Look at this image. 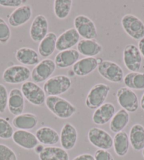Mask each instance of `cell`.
Masks as SVG:
<instances>
[{
    "label": "cell",
    "mask_w": 144,
    "mask_h": 160,
    "mask_svg": "<svg viewBox=\"0 0 144 160\" xmlns=\"http://www.w3.org/2000/svg\"><path fill=\"white\" fill-rule=\"evenodd\" d=\"M45 104L52 114L62 119L71 118L76 112V107L74 104L59 96H48Z\"/></svg>",
    "instance_id": "cell-1"
},
{
    "label": "cell",
    "mask_w": 144,
    "mask_h": 160,
    "mask_svg": "<svg viewBox=\"0 0 144 160\" xmlns=\"http://www.w3.org/2000/svg\"><path fill=\"white\" fill-rule=\"evenodd\" d=\"M71 78L65 75H58L49 78L43 85V90L49 96H59L70 89Z\"/></svg>",
    "instance_id": "cell-2"
},
{
    "label": "cell",
    "mask_w": 144,
    "mask_h": 160,
    "mask_svg": "<svg viewBox=\"0 0 144 160\" xmlns=\"http://www.w3.org/2000/svg\"><path fill=\"white\" fill-rule=\"evenodd\" d=\"M110 87L105 83H98L90 88L85 98V106L88 109L95 110L105 104L109 92Z\"/></svg>",
    "instance_id": "cell-3"
},
{
    "label": "cell",
    "mask_w": 144,
    "mask_h": 160,
    "mask_svg": "<svg viewBox=\"0 0 144 160\" xmlns=\"http://www.w3.org/2000/svg\"><path fill=\"white\" fill-rule=\"evenodd\" d=\"M21 90L24 98L33 105L42 106L45 103L46 94L43 88L33 81H26L21 85Z\"/></svg>",
    "instance_id": "cell-4"
},
{
    "label": "cell",
    "mask_w": 144,
    "mask_h": 160,
    "mask_svg": "<svg viewBox=\"0 0 144 160\" xmlns=\"http://www.w3.org/2000/svg\"><path fill=\"white\" fill-rule=\"evenodd\" d=\"M31 71L26 66L13 65L7 67L2 74V80L8 84H20L28 81Z\"/></svg>",
    "instance_id": "cell-5"
},
{
    "label": "cell",
    "mask_w": 144,
    "mask_h": 160,
    "mask_svg": "<svg viewBox=\"0 0 144 160\" xmlns=\"http://www.w3.org/2000/svg\"><path fill=\"white\" fill-rule=\"evenodd\" d=\"M122 28L126 33L135 40L144 38V23L137 16L133 14L124 15L121 20Z\"/></svg>",
    "instance_id": "cell-6"
},
{
    "label": "cell",
    "mask_w": 144,
    "mask_h": 160,
    "mask_svg": "<svg viewBox=\"0 0 144 160\" xmlns=\"http://www.w3.org/2000/svg\"><path fill=\"white\" fill-rule=\"evenodd\" d=\"M98 71L104 79L115 83H120L124 77V71L120 66L109 60H103L99 63Z\"/></svg>",
    "instance_id": "cell-7"
},
{
    "label": "cell",
    "mask_w": 144,
    "mask_h": 160,
    "mask_svg": "<svg viewBox=\"0 0 144 160\" xmlns=\"http://www.w3.org/2000/svg\"><path fill=\"white\" fill-rule=\"evenodd\" d=\"M74 25L80 37L84 39L95 40L98 37L95 24L88 16L83 14L76 16L74 20Z\"/></svg>",
    "instance_id": "cell-8"
},
{
    "label": "cell",
    "mask_w": 144,
    "mask_h": 160,
    "mask_svg": "<svg viewBox=\"0 0 144 160\" xmlns=\"http://www.w3.org/2000/svg\"><path fill=\"white\" fill-rule=\"evenodd\" d=\"M116 97L121 109L126 110L127 112L134 113L136 112L139 107L138 96L134 91L128 88H120L117 91Z\"/></svg>",
    "instance_id": "cell-9"
},
{
    "label": "cell",
    "mask_w": 144,
    "mask_h": 160,
    "mask_svg": "<svg viewBox=\"0 0 144 160\" xmlns=\"http://www.w3.org/2000/svg\"><path fill=\"white\" fill-rule=\"evenodd\" d=\"M88 140L91 145L100 150H108L113 147V138L106 131L93 127L88 133Z\"/></svg>",
    "instance_id": "cell-10"
},
{
    "label": "cell",
    "mask_w": 144,
    "mask_h": 160,
    "mask_svg": "<svg viewBox=\"0 0 144 160\" xmlns=\"http://www.w3.org/2000/svg\"><path fill=\"white\" fill-rule=\"evenodd\" d=\"M54 61L50 59H45L38 63L31 71L33 82L35 83H40L45 82L50 78L56 69Z\"/></svg>",
    "instance_id": "cell-11"
},
{
    "label": "cell",
    "mask_w": 144,
    "mask_h": 160,
    "mask_svg": "<svg viewBox=\"0 0 144 160\" xmlns=\"http://www.w3.org/2000/svg\"><path fill=\"white\" fill-rule=\"evenodd\" d=\"M124 64L131 72H138L142 64V56L135 45H127L123 51Z\"/></svg>",
    "instance_id": "cell-12"
},
{
    "label": "cell",
    "mask_w": 144,
    "mask_h": 160,
    "mask_svg": "<svg viewBox=\"0 0 144 160\" xmlns=\"http://www.w3.org/2000/svg\"><path fill=\"white\" fill-rule=\"evenodd\" d=\"M48 19L43 14L36 16L30 28V37L35 42H40L48 33Z\"/></svg>",
    "instance_id": "cell-13"
},
{
    "label": "cell",
    "mask_w": 144,
    "mask_h": 160,
    "mask_svg": "<svg viewBox=\"0 0 144 160\" xmlns=\"http://www.w3.org/2000/svg\"><path fill=\"white\" fill-rule=\"evenodd\" d=\"M33 9L30 4H23L16 8L8 17V22L11 26L17 28L23 26L32 17Z\"/></svg>",
    "instance_id": "cell-14"
},
{
    "label": "cell",
    "mask_w": 144,
    "mask_h": 160,
    "mask_svg": "<svg viewBox=\"0 0 144 160\" xmlns=\"http://www.w3.org/2000/svg\"><path fill=\"white\" fill-rule=\"evenodd\" d=\"M80 41V35L74 28H71L57 37L56 49L59 52L67 50L78 45Z\"/></svg>",
    "instance_id": "cell-15"
},
{
    "label": "cell",
    "mask_w": 144,
    "mask_h": 160,
    "mask_svg": "<svg viewBox=\"0 0 144 160\" xmlns=\"http://www.w3.org/2000/svg\"><path fill=\"white\" fill-rule=\"evenodd\" d=\"M61 146L65 150H71L75 147L78 140V132L70 123L64 124L59 135Z\"/></svg>",
    "instance_id": "cell-16"
},
{
    "label": "cell",
    "mask_w": 144,
    "mask_h": 160,
    "mask_svg": "<svg viewBox=\"0 0 144 160\" xmlns=\"http://www.w3.org/2000/svg\"><path fill=\"white\" fill-rule=\"evenodd\" d=\"M12 140L16 145L25 150H34L39 144L35 135L28 131L16 130L13 134Z\"/></svg>",
    "instance_id": "cell-17"
},
{
    "label": "cell",
    "mask_w": 144,
    "mask_h": 160,
    "mask_svg": "<svg viewBox=\"0 0 144 160\" xmlns=\"http://www.w3.org/2000/svg\"><path fill=\"white\" fill-rule=\"evenodd\" d=\"M7 107L11 114L15 117L23 114L25 108V98L21 89L15 88L10 90Z\"/></svg>",
    "instance_id": "cell-18"
},
{
    "label": "cell",
    "mask_w": 144,
    "mask_h": 160,
    "mask_svg": "<svg viewBox=\"0 0 144 160\" xmlns=\"http://www.w3.org/2000/svg\"><path fill=\"white\" fill-rule=\"evenodd\" d=\"M115 113L116 109L114 104L110 102L105 103L93 112V122L96 125H105L112 120Z\"/></svg>",
    "instance_id": "cell-19"
},
{
    "label": "cell",
    "mask_w": 144,
    "mask_h": 160,
    "mask_svg": "<svg viewBox=\"0 0 144 160\" xmlns=\"http://www.w3.org/2000/svg\"><path fill=\"white\" fill-rule=\"evenodd\" d=\"M98 62L97 58L84 57L79 59L73 67L72 71L76 76L84 77L93 73L98 68Z\"/></svg>",
    "instance_id": "cell-20"
},
{
    "label": "cell",
    "mask_w": 144,
    "mask_h": 160,
    "mask_svg": "<svg viewBox=\"0 0 144 160\" xmlns=\"http://www.w3.org/2000/svg\"><path fill=\"white\" fill-rule=\"evenodd\" d=\"M79 57L80 54L76 49H67L58 52L54 57V63L57 68H66L73 67L79 60Z\"/></svg>",
    "instance_id": "cell-21"
},
{
    "label": "cell",
    "mask_w": 144,
    "mask_h": 160,
    "mask_svg": "<svg viewBox=\"0 0 144 160\" xmlns=\"http://www.w3.org/2000/svg\"><path fill=\"white\" fill-rule=\"evenodd\" d=\"M38 142L43 145L54 146L59 142V134L57 131L48 126H43L35 132Z\"/></svg>",
    "instance_id": "cell-22"
},
{
    "label": "cell",
    "mask_w": 144,
    "mask_h": 160,
    "mask_svg": "<svg viewBox=\"0 0 144 160\" xmlns=\"http://www.w3.org/2000/svg\"><path fill=\"white\" fill-rule=\"evenodd\" d=\"M38 118L37 116L32 113H23L16 116L13 118L12 124L17 130L29 131L37 126Z\"/></svg>",
    "instance_id": "cell-23"
},
{
    "label": "cell",
    "mask_w": 144,
    "mask_h": 160,
    "mask_svg": "<svg viewBox=\"0 0 144 160\" xmlns=\"http://www.w3.org/2000/svg\"><path fill=\"white\" fill-rule=\"evenodd\" d=\"M77 51L85 57H95L102 51V46L95 40L82 39L77 45Z\"/></svg>",
    "instance_id": "cell-24"
},
{
    "label": "cell",
    "mask_w": 144,
    "mask_h": 160,
    "mask_svg": "<svg viewBox=\"0 0 144 160\" xmlns=\"http://www.w3.org/2000/svg\"><path fill=\"white\" fill-rule=\"evenodd\" d=\"M16 60L22 65L36 66L40 62L38 53L34 49L30 48H21L15 53Z\"/></svg>",
    "instance_id": "cell-25"
},
{
    "label": "cell",
    "mask_w": 144,
    "mask_h": 160,
    "mask_svg": "<svg viewBox=\"0 0 144 160\" xmlns=\"http://www.w3.org/2000/svg\"><path fill=\"white\" fill-rule=\"evenodd\" d=\"M130 145L135 151H141L144 149V127L139 123L131 126L129 136Z\"/></svg>",
    "instance_id": "cell-26"
},
{
    "label": "cell",
    "mask_w": 144,
    "mask_h": 160,
    "mask_svg": "<svg viewBox=\"0 0 144 160\" xmlns=\"http://www.w3.org/2000/svg\"><path fill=\"white\" fill-rule=\"evenodd\" d=\"M38 157L40 160H69L67 151L57 146L45 147Z\"/></svg>",
    "instance_id": "cell-27"
},
{
    "label": "cell",
    "mask_w": 144,
    "mask_h": 160,
    "mask_svg": "<svg viewBox=\"0 0 144 160\" xmlns=\"http://www.w3.org/2000/svg\"><path fill=\"white\" fill-rule=\"evenodd\" d=\"M57 36L53 32H49L45 38L39 42L38 53L41 57L46 58L50 57L56 49Z\"/></svg>",
    "instance_id": "cell-28"
},
{
    "label": "cell",
    "mask_w": 144,
    "mask_h": 160,
    "mask_svg": "<svg viewBox=\"0 0 144 160\" xmlns=\"http://www.w3.org/2000/svg\"><path fill=\"white\" fill-rule=\"evenodd\" d=\"M129 119L130 116L129 112L124 109H120L115 113L112 120L110 121V129L115 133L123 131L129 124Z\"/></svg>",
    "instance_id": "cell-29"
},
{
    "label": "cell",
    "mask_w": 144,
    "mask_h": 160,
    "mask_svg": "<svg viewBox=\"0 0 144 160\" xmlns=\"http://www.w3.org/2000/svg\"><path fill=\"white\" fill-rule=\"evenodd\" d=\"M129 136L125 131H121L115 134L113 138V148L117 156H125L129 152Z\"/></svg>",
    "instance_id": "cell-30"
},
{
    "label": "cell",
    "mask_w": 144,
    "mask_h": 160,
    "mask_svg": "<svg viewBox=\"0 0 144 160\" xmlns=\"http://www.w3.org/2000/svg\"><path fill=\"white\" fill-rule=\"evenodd\" d=\"M124 83L131 90H144V73L130 72L124 77Z\"/></svg>",
    "instance_id": "cell-31"
},
{
    "label": "cell",
    "mask_w": 144,
    "mask_h": 160,
    "mask_svg": "<svg viewBox=\"0 0 144 160\" xmlns=\"http://www.w3.org/2000/svg\"><path fill=\"white\" fill-rule=\"evenodd\" d=\"M73 1L71 0H55L54 13L56 17L61 20L66 18L70 14Z\"/></svg>",
    "instance_id": "cell-32"
},
{
    "label": "cell",
    "mask_w": 144,
    "mask_h": 160,
    "mask_svg": "<svg viewBox=\"0 0 144 160\" xmlns=\"http://www.w3.org/2000/svg\"><path fill=\"white\" fill-rule=\"evenodd\" d=\"M13 133L14 131L12 124L5 118L0 117V139L9 140L12 138Z\"/></svg>",
    "instance_id": "cell-33"
},
{
    "label": "cell",
    "mask_w": 144,
    "mask_h": 160,
    "mask_svg": "<svg viewBox=\"0 0 144 160\" xmlns=\"http://www.w3.org/2000/svg\"><path fill=\"white\" fill-rule=\"evenodd\" d=\"M12 32L9 25L3 18H0V43L7 44L9 42Z\"/></svg>",
    "instance_id": "cell-34"
},
{
    "label": "cell",
    "mask_w": 144,
    "mask_h": 160,
    "mask_svg": "<svg viewBox=\"0 0 144 160\" xmlns=\"http://www.w3.org/2000/svg\"><path fill=\"white\" fill-rule=\"evenodd\" d=\"M0 160H17V155L9 146L0 143Z\"/></svg>",
    "instance_id": "cell-35"
},
{
    "label": "cell",
    "mask_w": 144,
    "mask_h": 160,
    "mask_svg": "<svg viewBox=\"0 0 144 160\" xmlns=\"http://www.w3.org/2000/svg\"><path fill=\"white\" fill-rule=\"evenodd\" d=\"M9 92L4 85L0 83V114L5 112L8 105Z\"/></svg>",
    "instance_id": "cell-36"
},
{
    "label": "cell",
    "mask_w": 144,
    "mask_h": 160,
    "mask_svg": "<svg viewBox=\"0 0 144 160\" xmlns=\"http://www.w3.org/2000/svg\"><path fill=\"white\" fill-rule=\"evenodd\" d=\"M26 3H27L26 0H0V6L16 9Z\"/></svg>",
    "instance_id": "cell-37"
},
{
    "label": "cell",
    "mask_w": 144,
    "mask_h": 160,
    "mask_svg": "<svg viewBox=\"0 0 144 160\" xmlns=\"http://www.w3.org/2000/svg\"><path fill=\"white\" fill-rule=\"evenodd\" d=\"M94 158L95 160H115L110 152L105 150H100V149L96 150Z\"/></svg>",
    "instance_id": "cell-38"
},
{
    "label": "cell",
    "mask_w": 144,
    "mask_h": 160,
    "mask_svg": "<svg viewBox=\"0 0 144 160\" xmlns=\"http://www.w3.org/2000/svg\"><path fill=\"white\" fill-rule=\"evenodd\" d=\"M72 160H95V158H94V156H93L92 154L84 153L76 156Z\"/></svg>",
    "instance_id": "cell-39"
},
{
    "label": "cell",
    "mask_w": 144,
    "mask_h": 160,
    "mask_svg": "<svg viewBox=\"0 0 144 160\" xmlns=\"http://www.w3.org/2000/svg\"><path fill=\"white\" fill-rule=\"evenodd\" d=\"M138 49L141 52V56H143L144 57V38L143 39H141L139 40L138 42Z\"/></svg>",
    "instance_id": "cell-40"
},
{
    "label": "cell",
    "mask_w": 144,
    "mask_h": 160,
    "mask_svg": "<svg viewBox=\"0 0 144 160\" xmlns=\"http://www.w3.org/2000/svg\"><path fill=\"white\" fill-rule=\"evenodd\" d=\"M44 145H42V144H38L37 146H36V147L35 148V152L36 153V154H40L41 152H42V151L43 150V149H44Z\"/></svg>",
    "instance_id": "cell-41"
},
{
    "label": "cell",
    "mask_w": 144,
    "mask_h": 160,
    "mask_svg": "<svg viewBox=\"0 0 144 160\" xmlns=\"http://www.w3.org/2000/svg\"><path fill=\"white\" fill-rule=\"evenodd\" d=\"M140 106L141 108L144 111V93L143 94L142 97L141 98V102H140Z\"/></svg>",
    "instance_id": "cell-42"
},
{
    "label": "cell",
    "mask_w": 144,
    "mask_h": 160,
    "mask_svg": "<svg viewBox=\"0 0 144 160\" xmlns=\"http://www.w3.org/2000/svg\"><path fill=\"white\" fill-rule=\"evenodd\" d=\"M142 155H143V157H144V149L142 150Z\"/></svg>",
    "instance_id": "cell-43"
}]
</instances>
